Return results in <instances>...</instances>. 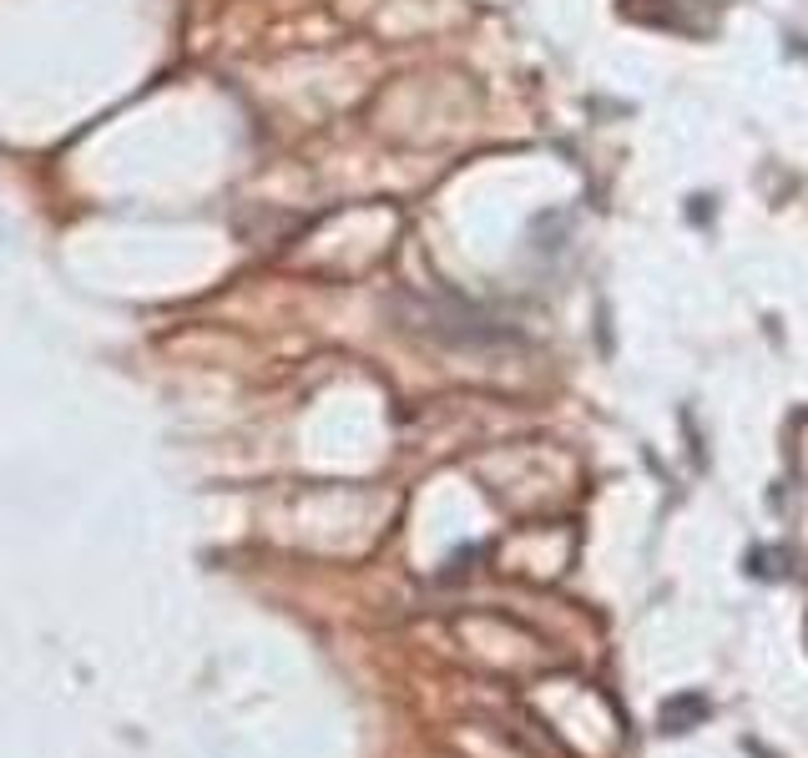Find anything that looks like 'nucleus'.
Returning <instances> with one entry per match:
<instances>
[{
  "label": "nucleus",
  "instance_id": "nucleus-1",
  "mask_svg": "<svg viewBox=\"0 0 808 758\" xmlns=\"http://www.w3.org/2000/svg\"><path fill=\"white\" fill-rule=\"evenodd\" d=\"M707 713H713V703H707L703 693H678L662 708V733H688V728H697Z\"/></svg>",
  "mask_w": 808,
  "mask_h": 758
}]
</instances>
